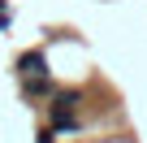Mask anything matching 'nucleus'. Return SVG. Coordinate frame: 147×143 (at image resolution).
Masks as SVG:
<instances>
[{"instance_id": "f257e3e1", "label": "nucleus", "mask_w": 147, "mask_h": 143, "mask_svg": "<svg viewBox=\"0 0 147 143\" xmlns=\"http://www.w3.org/2000/svg\"><path fill=\"white\" fill-rule=\"evenodd\" d=\"M78 104H82V91H56L52 104H48L52 130H74L78 126Z\"/></svg>"}, {"instance_id": "f03ea898", "label": "nucleus", "mask_w": 147, "mask_h": 143, "mask_svg": "<svg viewBox=\"0 0 147 143\" xmlns=\"http://www.w3.org/2000/svg\"><path fill=\"white\" fill-rule=\"evenodd\" d=\"M18 74H22V78H43V74H48V61H43L39 48H30V52L18 56Z\"/></svg>"}, {"instance_id": "7ed1b4c3", "label": "nucleus", "mask_w": 147, "mask_h": 143, "mask_svg": "<svg viewBox=\"0 0 147 143\" xmlns=\"http://www.w3.org/2000/svg\"><path fill=\"white\" fill-rule=\"evenodd\" d=\"M22 96H26V100H52L56 87H52L48 74H43V78H22Z\"/></svg>"}, {"instance_id": "20e7f679", "label": "nucleus", "mask_w": 147, "mask_h": 143, "mask_svg": "<svg viewBox=\"0 0 147 143\" xmlns=\"http://www.w3.org/2000/svg\"><path fill=\"white\" fill-rule=\"evenodd\" d=\"M52 139H56V130L48 126V130H39V139H35V143H52Z\"/></svg>"}, {"instance_id": "39448f33", "label": "nucleus", "mask_w": 147, "mask_h": 143, "mask_svg": "<svg viewBox=\"0 0 147 143\" xmlns=\"http://www.w3.org/2000/svg\"><path fill=\"white\" fill-rule=\"evenodd\" d=\"M0 13H9V9H5V0H0Z\"/></svg>"}]
</instances>
